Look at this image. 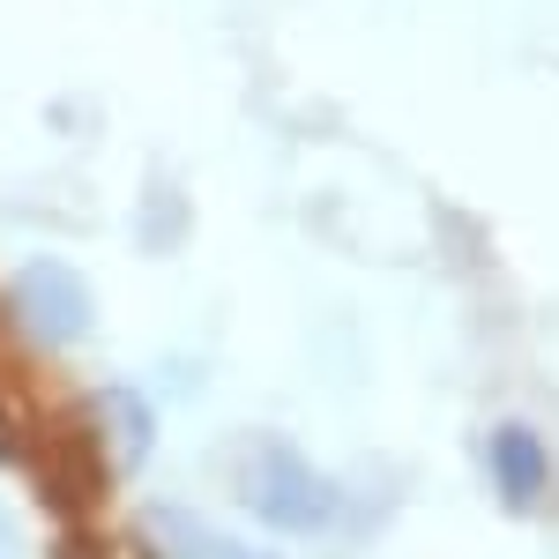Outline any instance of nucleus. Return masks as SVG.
Returning a JSON list of instances; mask_svg holds the SVG:
<instances>
[{
    "label": "nucleus",
    "mask_w": 559,
    "mask_h": 559,
    "mask_svg": "<svg viewBox=\"0 0 559 559\" xmlns=\"http://www.w3.org/2000/svg\"><path fill=\"white\" fill-rule=\"evenodd\" d=\"M239 492H247V508H254L269 530H284V537H313V530H329L336 522V485L313 471L306 455H292V448H261L254 463H247V477H239Z\"/></svg>",
    "instance_id": "f257e3e1"
},
{
    "label": "nucleus",
    "mask_w": 559,
    "mask_h": 559,
    "mask_svg": "<svg viewBox=\"0 0 559 559\" xmlns=\"http://www.w3.org/2000/svg\"><path fill=\"white\" fill-rule=\"evenodd\" d=\"M15 313L45 344H75V336L97 329V299H90V284L68 261H23L15 269Z\"/></svg>",
    "instance_id": "f03ea898"
},
{
    "label": "nucleus",
    "mask_w": 559,
    "mask_h": 559,
    "mask_svg": "<svg viewBox=\"0 0 559 559\" xmlns=\"http://www.w3.org/2000/svg\"><path fill=\"white\" fill-rule=\"evenodd\" d=\"M150 537H157V552H165V559H254L231 530L187 515V508H150Z\"/></svg>",
    "instance_id": "20e7f679"
},
{
    "label": "nucleus",
    "mask_w": 559,
    "mask_h": 559,
    "mask_svg": "<svg viewBox=\"0 0 559 559\" xmlns=\"http://www.w3.org/2000/svg\"><path fill=\"white\" fill-rule=\"evenodd\" d=\"M485 471H492V485H500L508 508H530V500L552 485V455H545V440L530 426H500L485 440Z\"/></svg>",
    "instance_id": "7ed1b4c3"
},
{
    "label": "nucleus",
    "mask_w": 559,
    "mask_h": 559,
    "mask_svg": "<svg viewBox=\"0 0 559 559\" xmlns=\"http://www.w3.org/2000/svg\"><path fill=\"white\" fill-rule=\"evenodd\" d=\"M105 411H112V426H120V455H150L157 448V418H150V403H134L128 388H105Z\"/></svg>",
    "instance_id": "39448f33"
}]
</instances>
